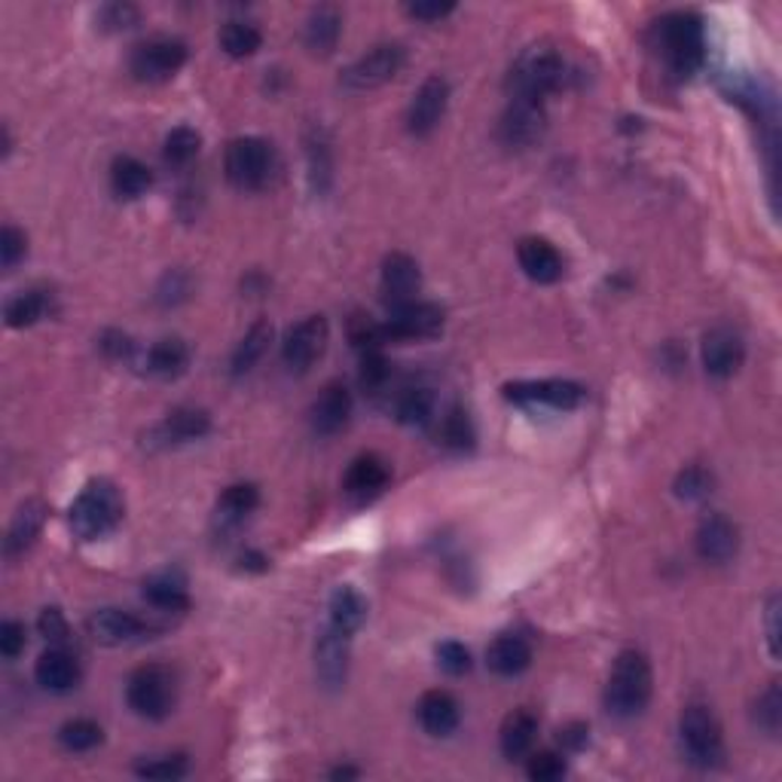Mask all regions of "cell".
Here are the masks:
<instances>
[{"mask_svg": "<svg viewBox=\"0 0 782 782\" xmlns=\"http://www.w3.org/2000/svg\"><path fill=\"white\" fill-rule=\"evenodd\" d=\"M444 330V309L434 303L413 300L406 306L391 309L389 322L382 324L385 343H404V339H432Z\"/></svg>", "mask_w": 782, "mask_h": 782, "instance_id": "10", "label": "cell"}, {"mask_svg": "<svg viewBox=\"0 0 782 782\" xmlns=\"http://www.w3.org/2000/svg\"><path fill=\"white\" fill-rule=\"evenodd\" d=\"M34 675H37L41 688L65 694V691L77 688V682H80V663H77V658L70 654L68 648L53 645L37 658Z\"/></svg>", "mask_w": 782, "mask_h": 782, "instance_id": "23", "label": "cell"}, {"mask_svg": "<svg viewBox=\"0 0 782 782\" xmlns=\"http://www.w3.org/2000/svg\"><path fill=\"white\" fill-rule=\"evenodd\" d=\"M70 532L80 541H98L122 523V496L117 486L98 477L83 486L70 504Z\"/></svg>", "mask_w": 782, "mask_h": 782, "instance_id": "1", "label": "cell"}, {"mask_svg": "<svg viewBox=\"0 0 782 782\" xmlns=\"http://www.w3.org/2000/svg\"><path fill=\"white\" fill-rule=\"evenodd\" d=\"M474 425L471 416L461 410V406H449L444 416H441V425H437V441L446 446V449H456V453H465L474 446Z\"/></svg>", "mask_w": 782, "mask_h": 782, "instance_id": "36", "label": "cell"}, {"mask_svg": "<svg viewBox=\"0 0 782 782\" xmlns=\"http://www.w3.org/2000/svg\"><path fill=\"white\" fill-rule=\"evenodd\" d=\"M355 776H361V770L355 768H337L334 773H330V780H355Z\"/></svg>", "mask_w": 782, "mask_h": 782, "instance_id": "58", "label": "cell"}, {"mask_svg": "<svg viewBox=\"0 0 782 782\" xmlns=\"http://www.w3.org/2000/svg\"><path fill=\"white\" fill-rule=\"evenodd\" d=\"M86 630L95 642L101 645H132L141 642L144 636H150V627L141 618H135L132 611H120V608H101L95 611L93 618L86 621Z\"/></svg>", "mask_w": 782, "mask_h": 782, "instance_id": "17", "label": "cell"}, {"mask_svg": "<svg viewBox=\"0 0 782 782\" xmlns=\"http://www.w3.org/2000/svg\"><path fill=\"white\" fill-rule=\"evenodd\" d=\"M416 715L419 725L432 737H449L461 721L459 700L449 691H428V694H422Z\"/></svg>", "mask_w": 782, "mask_h": 782, "instance_id": "24", "label": "cell"}, {"mask_svg": "<svg viewBox=\"0 0 782 782\" xmlns=\"http://www.w3.org/2000/svg\"><path fill=\"white\" fill-rule=\"evenodd\" d=\"M199 150H203V135H199L196 129H189V126H177V129H172V132L165 135L162 156H165L169 165L184 169V165H189V162L199 156Z\"/></svg>", "mask_w": 782, "mask_h": 782, "instance_id": "38", "label": "cell"}, {"mask_svg": "<svg viewBox=\"0 0 782 782\" xmlns=\"http://www.w3.org/2000/svg\"><path fill=\"white\" fill-rule=\"evenodd\" d=\"M389 480V461L377 456V453H365V456H358V459L349 465V471L343 477V492H346L355 504H367V501L379 499V496L385 492Z\"/></svg>", "mask_w": 782, "mask_h": 782, "instance_id": "16", "label": "cell"}, {"mask_svg": "<svg viewBox=\"0 0 782 782\" xmlns=\"http://www.w3.org/2000/svg\"><path fill=\"white\" fill-rule=\"evenodd\" d=\"M211 432V416L196 406H177L150 432V446H181Z\"/></svg>", "mask_w": 782, "mask_h": 782, "instance_id": "18", "label": "cell"}, {"mask_svg": "<svg viewBox=\"0 0 782 782\" xmlns=\"http://www.w3.org/2000/svg\"><path fill=\"white\" fill-rule=\"evenodd\" d=\"M351 416V394L343 382H330L312 404V428L318 434H337Z\"/></svg>", "mask_w": 782, "mask_h": 782, "instance_id": "25", "label": "cell"}, {"mask_svg": "<svg viewBox=\"0 0 782 782\" xmlns=\"http://www.w3.org/2000/svg\"><path fill=\"white\" fill-rule=\"evenodd\" d=\"M651 663L642 651H623L611 666L606 685V709L615 718H636L645 713L651 700Z\"/></svg>", "mask_w": 782, "mask_h": 782, "instance_id": "2", "label": "cell"}, {"mask_svg": "<svg viewBox=\"0 0 782 782\" xmlns=\"http://www.w3.org/2000/svg\"><path fill=\"white\" fill-rule=\"evenodd\" d=\"M189 770L187 756H162V758H150V761H141L135 768L138 776L144 780H181L184 773Z\"/></svg>", "mask_w": 782, "mask_h": 782, "instance_id": "43", "label": "cell"}, {"mask_svg": "<svg viewBox=\"0 0 782 782\" xmlns=\"http://www.w3.org/2000/svg\"><path fill=\"white\" fill-rule=\"evenodd\" d=\"M658 46L666 68L675 77H691L703 65L706 34L703 22L694 13H670L658 22Z\"/></svg>", "mask_w": 782, "mask_h": 782, "instance_id": "3", "label": "cell"}, {"mask_svg": "<svg viewBox=\"0 0 782 782\" xmlns=\"http://www.w3.org/2000/svg\"><path fill=\"white\" fill-rule=\"evenodd\" d=\"M437 663L446 675H465L471 670V651L461 642H441L437 645Z\"/></svg>", "mask_w": 782, "mask_h": 782, "instance_id": "47", "label": "cell"}, {"mask_svg": "<svg viewBox=\"0 0 782 782\" xmlns=\"http://www.w3.org/2000/svg\"><path fill=\"white\" fill-rule=\"evenodd\" d=\"M367 621V599L351 587H339L330 596V627L339 633L355 636Z\"/></svg>", "mask_w": 782, "mask_h": 782, "instance_id": "34", "label": "cell"}, {"mask_svg": "<svg viewBox=\"0 0 782 782\" xmlns=\"http://www.w3.org/2000/svg\"><path fill=\"white\" fill-rule=\"evenodd\" d=\"M434 406H437V401H434L432 389H422V385H416V389H406L401 398H398V419L404 422V425H428L434 419Z\"/></svg>", "mask_w": 782, "mask_h": 782, "instance_id": "40", "label": "cell"}, {"mask_svg": "<svg viewBox=\"0 0 782 782\" xmlns=\"http://www.w3.org/2000/svg\"><path fill=\"white\" fill-rule=\"evenodd\" d=\"M526 773L529 780L535 782L563 780L566 776V758L556 756V752H535V756H529Z\"/></svg>", "mask_w": 782, "mask_h": 782, "instance_id": "45", "label": "cell"}, {"mask_svg": "<svg viewBox=\"0 0 782 782\" xmlns=\"http://www.w3.org/2000/svg\"><path fill=\"white\" fill-rule=\"evenodd\" d=\"M184 65H187V43L177 37H150L138 43L129 58V70L141 83L172 80Z\"/></svg>", "mask_w": 782, "mask_h": 782, "instance_id": "8", "label": "cell"}, {"mask_svg": "<svg viewBox=\"0 0 782 782\" xmlns=\"http://www.w3.org/2000/svg\"><path fill=\"white\" fill-rule=\"evenodd\" d=\"M389 358H385L382 351H365V358H361V385H365L370 394H379V391L389 385Z\"/></svg>", "mask_w": 782, "mask_h": 782, "instance_id": "44", "label": "cell"}, {"mask_svg": "<svg viewBox=\"0 0 782 782\" xmlns=\"http://www.w3.org/2000/svg\"><path fill=\"white\" fill-rule=\"evenodd\" d=\"M260 43H263V37H260V31H257L251 22H227V25L220 28V46H224V53L232 55V58H248V55H254L257 50H260Z\"/></svg>", "mask_w": 782, "mask_h": 782, "instance_id": "39", "label": "cell"}, {"mask_svg": "<svg viewBox=\"0 0 782 782\" xmlns=\"http://www.w3.org/2000/svg\"><path fill=\"white\" fill-rule=\"evenodd\" d=\"M189 365V346L184 339L165 337L160 343H153L150 351L144 355V367L150 377L156 379H175L181 377Z\"/></svg>", "mask_w": 782, "mask_h": 782, "instance_id": "30", "label": "cell"}, {"mask_svg": "<svg viewBox=\"0 0 782 782\" xmlns=\"http://www.w3.org/2000/svg\"><path fill=\"white\" fill-rule=\"evenodd\" d=\"M740 551V532L730 523L728 517L721 513H709L703 517L700 529H697V553L706 563L725 566Z\"/></svg>", "mask_w": 782, "mask_h": 782, "instance_id": "20", "label": "cell"}, {"mask_svg": "<svg viewBox=\"0 0 782 782\" xmlns=\"http://www.w3.org/2000/svg\"><path fill=\"white\" fill-rule=\"evenodd\" d=\"M700 355H703V367H706L709 377L728 379L742 367L746 346H742V337L734 330V327H713V330L703 337Z\"/></svg>", "mask_w": 782, "mask_h": 782, "instance_id": "15", "label": "cell"}, {"mask_svg": "<svg viewBox=\"0 0 782 782\" xmlns=\"http://www.w3.org/2000/svg\"><path fill=\"white\" fill-rule=\"evenodd\" d=\"M101 351L110 355V358H117V361H122V358H132L135 343L126 337V334H120V330H108V334L101 337Z\"/></svg>", "mask_w": 782, "mask_h": 782, "instance_id": "54", "label": "cell"}, {"mask_svg": "<svg viewBox=\"0 0 782 782\" xmlns=\"http://www.w3.org/2000/svg\"><path fill=\"white\" fill-rule=\"evenodd\" d=\"M339 34H343V15H339V10H334V7H318V10L309 15V22H306L303 41H306V46H309L315 55H327L334 53Z\"/></svg>", "mask_w": 782, "mask_h": 782, "instance_id": "33", "label": "cell"}, {"mask_svg": "<svg viewBox=\"0 0 782 782\" xmlns=\"http://www.w3.org/2000/svg\"><path fill=\"white\" fill-rule=\"evenodd\" d=\"M556 740L563 746V752H580L590 742V728L584 721H568L566 728L556 730Z\"/></svg>", "mask_w": 782, "mask_h": 782, "instance_id": "52", "label": "cell"}, {"mask_svg": "<svg viewBox=\"0 0 782 782\" xmlns=\"http://www.w3.org/2000/svg\"><path fill=\"white\" fill-rule=\"evenodd\" d=\"M419 284H422V272H419V263L413 257L394 251L382 260V297L391 309L413 303Z\"/></svg>", "mask_w": 782, "mask_h": 782, "instance_id": "19", "label": "cell"}, {"mask_svg": "<svg viewBox=\"0 0 782 782\" xmlns=\"http://www.w3.org/2000/svg\"><path fill=\"white\" fill-rule=\"evenodd\" d=\"M453 10H456V3L434 0V3H410V7H406V15H413L419 22H441V19H446Z\"/></svg>", "mask_w": 782, "mask_h": 782, "instance_id": "53", "label": "cell"}, {"mask_svg": "<svg viewBox=\"0 0 782 782\" xmlns=\"http://www.w3.org/2000/svg\"><path fill=\"white\" fill-rule=\"evenodd\" d=\"M144 599L150 606L160 608V611H187L189 608V594H187V580L181 578L177 572H156L144 580Z\"/></svg>", "mask_w": 782, "mask_h": 782, "instance_id": "29", "label": "cell"}, {"mask_svg": "<svg viewBox=\"0 0 782 782\" xmlns=\"http://www.w3.org/2000/svg\"><path fill=\"white\" fill-rule=\"evenodd\" d=\"M535 737H539V718H535V713L513 709V713L504 718V725H501V756L511 758V761L529 756V749L535 746Z\"/></svg>", "mask_w": 782, "mask_h": 782, "instance_id": "27", "label": "cell"}, {"mask_svg": "<svg viewBox=\"0 0 782 782\" xmlns=\"http://www.w3.org/2000/svg\"><path fill=\"white\" fill-rule=\"evenodd\" d=\"M504 398L513 404L553 406V410H575L584 404L587 391L578 382L566 379H541V382H511L504 385Z\"/></svg>", "mask_w": 782, "mask_h": 782, "instance_id": "12", "label": "cell"}, {"mask_svg": "<svg viewBox=\"0 0 782 782\" xmlns=\"http://www.w3.org/2000/svg\"><path fill=\"white\" fill-rule=\"evenodd\" d=\"M43 520H46V504L41 501H25L19 511H15L13 523H10V532H7V541H3V553L13 560L19 553H25L34 539L41 535Z\"/></svg>", "mask_w": 782, "mask_h": 782, "instance_id": "28", "label": "cell"}, {"mask_svg": "<svg viewBox=\"0 0 782 782\" xmlns=\"http://www.w3.org/2000/svg\"><path fill=\"white\" fill-rule=\"evenodd\" d=\"M349 639L351 636L339 633L330 623L324 627L315 645V670L327 688H339L349 673Z\"/></svg>", "mask_w": 782, "mask_h": 782, "instance_id": "21", "label": "cell"}, {"mask_svg": "<svg viewBox=\"0 0 782 782\" xmlns=\"http://www.w3.org/2000/svg\"><path fill=\"white\" fill-rule=\"evenodd\" d=\"M101 740H105V734H101V728L95 725L93 718H74V721H65L58 728V742L68 752H89Z\"/></svg>", "mask_w": 782, "mask_h": 782, "instance_id": "41", "label": "cell"}, {"mask_svg": "<svg viewBox=\"0 0 782 782\" xmlns=\"http://www.w3.org/2000/svg\"><path fill=\"white\" fill-rule=\"evenodd\" d=\"M758 725L768 730V734H776L782 725V694H780V685L773 682L764 694H761V700H758Z\"/></svg>", "mask_w": 782, "mask_h": 782, "instance_id": "46", "label": "cell"}, {"mask_svg": "<svg viewBox=\"0 0 782 782\" xmlns=\"http://www.w3.org/2000/svg\"><path fill=\"white\" fill-rule=\"evenodd\" d=\"M242 568H251V572H267V568H270V560H267L263 553L248 551V553H242Z\"/></svg>", "mask_w": 782, "mask_h": 782, "instance_id": "57", "label": "cell"}, {"mask_svg": "<svg viewBox=\"0 0 782 782\" xmlns=\"http://www.w3.org/2000/svg\"><path fill=\"white\" fill-rule=\"evenodd\" d=\"M547 126V113H544V101H532V98H511V105L501 117V141L508 148H532Z\"/></svg>", "mask_w": 782, "mask_h": 782, "instance_id": "13", "label": "cell"}, {"mask_svg": "<svg viewBox=\"0 0 782 782\" xmlns=\"http://www.w3.org/2000/svg\"><path fill=\"white\" fill-rule=\"evenodd\" d=\"M28 254V239L25 232L15 230V227H3L0 232V263L3 270H13L15 263Z\"/></svg>", "mask_w": 782, "mask_h": 782, "instance_id": "49", "label": "cell"}, {"mask_svg": "<svg viewBox=\"0 0 782 782\" xmlns=\"http://www.w3.org/2000/svg\"><path fill=\"white\" fill-rule=\"evenodd\" d=\"M184 291H187V279H184L181 272H169L160 287V303L162 306H172V303H177V300L187 297Z\"/></svg>", "mask_w": 782, "mask_h": 782, "instance_id": "55", "label": "cell"}, {"mask_svg": "<svg viewBox=\"0 0 782 782\" xmlns=\"http://www.w3.org/2000/svg\"><path fill=\"white\" fill-rule=\"evenodd\" d=\"M678 737H682V752L688 758V764L700 770H713L725 758V737L721 725L713 715L709 706L691 703L678 718Z\"/></svg>", "mask_w": 782, "mask_h": 782, "instance_id": "5", "label": "cell"}, {"mask_svg": "<svg viewBox=\"0 0 782 782\" xmlns=\"http://www.w3.org/2000/svg\"><path fill=\"white\" fill-rule=\"evenodd\" d=\"M401 68H404V50L398 43H382L343 70V86L355 89V93L379 89V86L394 80Z\"/></svg>", "mask_w": 782, "mask_h": 782, "instance_id": "9", "label": "cell"}, {"mask_svg": "<svg viewBox=\"0 0 782 782\" xmlns=\"http://www.w3.org/2000/svg\"><path fill=\"white\" fill-rule=\"evenodd\" d=\"M713 492V474L700 465H688L685 471L675 477V496L688 501H700Z\"/></svg>", "mask_w": 782, "mask_h": 782, "instance_id": "42", "label": "cell"}, {"mask_svg": "<svg viewBox=\"0 0 782 782\" xmlns=\"http://www.w3.org/2000/svg\"><path fill=\"white\" fill-rule=\"evenodd\" d=\"M110 187L122 199H138L153 187V172L135 156H120L110 165Z\"/></svg>", "mask_w": 782, "mask_h": 782, "instance_id": "31", "label": "cell"}, {"mask_svg": "<svg viewBox=\"0 0 782 782\" xmlns=\"http://www.w3.org/2000/svg\"><path fill=\"white\" fill-rule=\"evenodd\" d=\"M257 504H260V492H257L254 484H232L217 499V520L224 526H236L254 511Z\"/></svg>", "mask_w": 782, "mask_h": 782, "instance_id": "35", "label": "cell"}, {"mask_svg": "<svg viewBox=\"0 0 782 782\" xmlns=\"http://www.w3.org/2000/svg\"><path fill=\"white\" fill-rule=\"evenodd\" d=\"M486 663L496 675L513 678V675L526 673L532 663V645L523 636L504 633L499 639H492V645L486 648Z\"/></svg>", "mask_w": 782, "mask_h": 782, "instance_id": "26", "label": "cell"}, {"mask_svg": "<svg viewBox=\"0 0 782 782\" xmlns=\"http://www.w3.org/2000/svg\"><path fill=\"white\" fill-rule=\"evenodd\" d=\"M776 615H780V599L773 596L768 606V639H770V651H773V658L780 654V627H776Z\"/></svg>", "mask_w": 782, "mask_h": 782, "instance_id": "56", "label": "cell"}, {"mask_svg": "<svg viewBox=\"0 0 782 782\" xmlns=\"http://www.w3.org/2000/svg\"><path fill=\"white\" fill-rule=\"evenodd\" d=\"M327 339H330V327H327V318L324 315H309L303 318L300 324H294L287 330V337L282 343V358L284 365L291 370H309L318 358L327 349Z\"/></svg>", "mask_w": 782, "mask_h": 782, "instance_id": "11", "label": "cell"}, {"mask_svg": "<svg viewBox=\"0 0 782 782\" xmlns=\"http://www.w3.org/2000/svg\"><path fill=\"white\" fill-rule=\"evenodd\" d=\"M25 645H28L25 623L3 621V627H0V654H3L7 661H13V658H19V654L25 651Z\"/></svg>", "mask_w": 782, "mask_h": 782, "instance_id": "51", "label": "cell"}, {"mask_svg": "<svg viewBox=\"0 0 782 782\" xmlns=\"http://www.w3.org/2000/svg\"><path fill=\"white\" fill-rule=\"evenodd\" d=\"M46 312H50V294L46 291H22L19 297L7 303L3 318L10 327L19 330V327H31V324L41 322Z\"/></svg>", "mask_w": 782, "mask_h": 782, "instance_id": "37", "label": "cell"}, {"mask_svg": "<svg viewBox=\"0 0 782 782\" xmlns=\"http://www.w3.org/2000/svg\"><path fill=\"white\" fill-rule=\"evenodd\" d=\"M446 105H449V83L444 77H428L422 83L410 101V110H406V129L413 135H432L434 129L441 126L446 113Z\"/></svg>", "mask_w": 782, "mask_h": 782, "instance_id": "14", "label": "cell"}, {"mask_svg": "<svg viewBox=\"0 0 782 782\" xmlns=\"http://www.w3.org/2000/svg\"><path fill=\"white\" fill-rule=\"evenodd\" d=\"M270 343H272V324L267 322V318H260V322L251 324V330L245 334L242 343H239L236 351H232L230 358L232 377H245V373H251V370L257 367V361L267 355Z\"/></svg>", "mask_w": 782, "mask_h": 782, "instance_id": "32", "label": "cell"}, {"mask_svg": "<svg viewBox=\"0 0 782 782\" xmlns=\"http://www.w3.org/2000/svg\"><path fill=\"white\" fill-rule=\"evenodd\" d=\"M517 260H520V267H523L529 279L539 284L560 282L563 272H566L563 254L547 239H535V236H529V239L517 245Z\"/></svg>", "mask_w": 782, "mask_h": 782, "instance_id": "22", "label": "cell"}, {"mask_svg": "<svg viewBox=\"0 0 782 782\" xmlns=\"http://www.w3.org/2000/svg\"><path fill=\"white\" fill-rule=\"evenodd\" d=\"M563 77H566L563 55L547 43H535L513 62L511 74H508V89H511V98L544 101L553 89L563 86Z\"/></svg>", "mask_w": 782, "mask_h": 782, "instance_id": "4", "label": "cell"}, {"mask_svg": "<svg viewBox=\"0 0 782 782\" xmlns=\"http://www.w3.org/2000/svg\"><path fill=\"white\" fill-rule=\"evenodd\" d=\"M37 627H41V633L46 636V639H50L53 645L68 648L70 627H68V621H65V615H62L58 608H43Z\"/></svg>", "mask_w": 782, "mask_h": 782, "instance_id": "50", "label": "cell"}, {"mask_svg": "<svg viewBox=\"0 0 782 782\" xmlns=\"http://www.w3.org/2000/svg\"><path fill=\"white\" fill-rule=\"evenodd\" d=\"M224 169H227L232 187L263 189L270 184L272 172H275L272 144H267L263 138H236L227 148Z\"/></svg>", "mask_w": 782, "mask_h": 782, "instance_id": "7", "label": "cell"}, {"mask_svg": "<svg viewBox=\"0 0 782 782\" xmlns=\"http://www.w3.org/2000/svg\"><path fill=\"white\" fill-rule=\"evenodd\" d=\"M138 22V10L132 3H108L98 10V25L105 31H129L135 28Z\"/></svg>", "mask_w": 782, "mask_h": 782, "instance_id": "48", "label": "cell"}, {"mask_svg": "<svg viewBox=\"0 0 782 782\" xmlns=\"http://www.w3.org/2000/svg\"><path fill=\"white\" fill-rule=\"evenodd\" d=\"M126 700L141 718H150V721H160L165 715H172L177 700L175 673L162 663L138 666L135 673L129 675Z\"/></svg>", "mask_w": 782, "mask_h": 782, "instance_id": "6", "label": "cell"}]
</instances>
